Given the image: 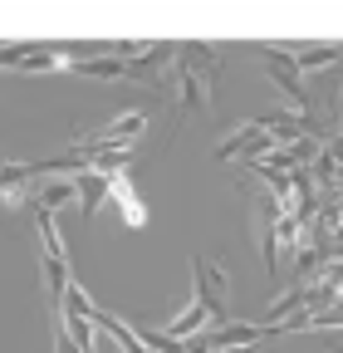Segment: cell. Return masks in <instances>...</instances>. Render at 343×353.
<instances>
[{"label": "cell", "instance_id": "6da1fadb", "mask_svg": "<svg viewBox=\"0 0 343 353\" xmlns=\"http://www.w3.org/2000/svg\"><path fill=\"white\" fill-rule=\"evenodd\" d=\"M177 59V94H182V108H206L211 103V83H216V50L211 44H182Z\"/></svg>", "mask_w": 343, "mask_h": 353}, {"label": "cell", "instance_id": "7a4b0ae2", "mask_svg": "<svg viewBox=\"0 0 343 353\" xmlns=\"http://www.w3.org/2000/svg\"><path fill=\"white\" fill-rule=\"evenodd\" d=\"M255 50L265 54V69H270V79L289 94V103L299 108V113H309V88H304V69L294 64V54L289 50H275V44H255Z\"/></svg>", "mask_w": 343, "mask_h": 353}, {"label": "cell", "instance_id": "3957f363", "mask_svg": "<svg viewBox=\"0 0 343 353\" xmlns=\"http://www.w3.org/2000/svg\"><path fill=\"white\" fill-rule=\"evenodd\" d=\"M196 304L211 309V319L231 324L226 319L231 314V280H226V270H221L216 260H196Z\"/></svg>", "mask_w": 343, "mask_h": 353}, {"label": "cell", "instance_id": "277c9868", "mask_svg": "<svg viewBox=\"0 0 343 353\" xmlns=\"http://www.w3.org/2000/svg\"><path fill=\"white\" fill-rule=\"evenodd\" d=\"M143 132H147V113L138 108V113H123V118H113L103 132H94V148H127V143H133V138H143Z\"/></svg>", "mask_w": 343, "mask_h": 353}, {"label": "cell", "instance_id": "5b68a950", "mask_svg": "<svg viewBox=\"0 0 343 353\" xmlns=\"http://www.w3.org/2000/svg\"><path fill=\"white\" fill-rule=\"evenodd\" d=\"M103 196H113V176H103V172H83V176H79V211L94 216Z\"/></svg>", "mask_w": 343, "mask_h": 353}, {"label": "cell", "instance_id": "8992f818", "mask_svg": "<svg viewBox=\"0 0 343 353\" xmlns=\"http://www.w3.org/2000/svg\"><path fill=\"white\" fill-rule=\"evenodd\" d=\"M34 182L30 176V162H20V167H0V206H15V201H25V187Z\"/></svg>", "mask_w": 343, "mask_h": 353}, {"label": "cell", "instance_id": "52a82bcc", "mask_svg": "<svg viewBox=\"0 0 343 353\" xmlns=\"http://www.w3.org/2000/svg\"><path fill=\"white\" fill-rule=\"evenodd\" d=\"M74 74H89V79H133V64L127 59H69Z\"/></svg>", "mask_w": 343, "mask_h": 353}, {"label": "cell", "instance_id": "ba28073f", "mask_svg": "<svg viewBox=\"0 0 343 353\" xmlns=\"http://www.w3.org/2000/svg\"><path fill=\"white\" fill-rule=\"evenodd\" d=\"M206 319H211V309L191 299V309H187V314H182V319H172V324H167L162 334H167V339H177V343H187V339H196V329H201Z\"/></svg>", "mask_w": 343, "mask_h": 353}, {"label": "cell", "instance_id": "9c48e42d", "mask_svg": "<svg viewBox=\"0 0 343 353\" xmlns=\"http://www.w3.org/2000/svg\"><path fill=\"white\" fill-rule=\"evenodd\" d=\"M69 201H79V182H45V192L34 196V211H59Z\"/></svg>", "mask_w": 343, "mask_h": 353}, {"label": "cell", "instance_id": "30bf717a", "mask_svg": "<svg viewBox=\"0 0 343 353\" xmlns=\"http://www.w3.org/2000/svg\"><path fill=\"white\" fill-rule=\"evenodd\" d=\"M289 54H294V64H299V69L309 74V69H324V64H333L343 50H338V44H304V50H289Z\"/></svg>", "mask_w": 343, "mask_h": 353}, {"label": "cell", "instance_id": "8fae6325", "mask_svg": "<svg viewBox=\"0 0 343 353\" xmlns=\"http://www.w3.org/2000/svg\"><path fill=\"white\" fill-rule=\"evenodd\" d=\"M20 69H25V74H50V69H69V59H64L59 50H45V44H34V50L20 59Z\"/></svg>", "mask_w": 343, "mask_h": 353}, {"label": "cell", "instance_id": "7c38bea8", "mask_svg": "<svg viewBox=\"0 0 343 353\" xmlns=\"http://www.w3.org/2000/svg\"><path fill=\"white\" fill-rule=\"evenodd\" d=\"M265 343H245V348H226V353H260Z\"/></svg>", "mask_w": 343, "mask_h": 353}, {"label": "cell", "instance_id": "4fadbf2b", "mask_svg": "<svg viewBox=\"0 0 343 353\" xmlns=\"http://www.w3.org/2000/svg\"><path fill=\"white\" fill-rule=\"evenodd\" d=\"M329 353H343V339H329Z\"/></svg>", "mask_w": 343, "mask_h": 353}, {"label": "cell", "instance_id": "5bb4252c", "mask_svg": "<svg viewBox=\"0 0 343 353\" xmlns=\"http://www.w3.org/2000/svg\"><path fill=\"white\" fill-rule=\"evenodd\" d=\"M338 299H343V285H338Z\"/></svg>", "mask_w": 343, "mask_h": 353}, {"label": "cell", "instance_id": "9a60e30c", "mask_svg": "<svg viewBox=\"0 0 343 353\" xmlns=\"http://www.w3.org/2000/svg\"><path fill=\"white\" fill-rule=\"evenodd\" d=\"M0 167H6V162H0Z\"/></svg>", "mask_w": 343, "mask_h": 353}]
</instances>
